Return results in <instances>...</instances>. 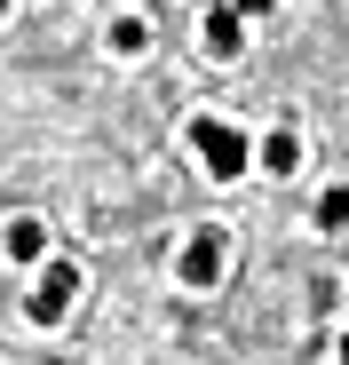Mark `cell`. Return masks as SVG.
I'll use <instances>...</instances> for the list:
<instances>
[{
    "instance_id": "6da1fadb",
    "label": "cell",
    "mask_w": 349,
    "mask_h": 365,
    "mask_svg": "<svg viewBox=\"0 0 349 365\" xmlns=\"http://www.w3.org/2000/svg\"><path fill=\"white\" fill-rule=\"evenodd\" d=\"M191 151H199V167H207L214 182H239V175L254 167V143L230 128V119H214V111H199V119H191Z\"/></svg>"
},
{
    "instance_id": "7a4b0ae2",
    "label": "cell",
    "mask_w": 349,
    "mask_h": 365,
    "mask_svg": "<svg viewBox=\"0 0 349 365\" xmlns=\"http://www.w3.org/2000/svg\"><path fill=\"white\" fill-rule=\"evenodd\" d=\"M222 262H230V230H222V222H207V230H191V238H183V255H174V278H183L191 294H207V286L222 278Z\"/></svg>"
},
{
    "instance_id": "3957f363",
    "label": "cell",
    "mask_w": 349,
    "mask_h": 365,
    "mask_svg": "<svg viewBox=\"0 0 349 365\" xmlns=\"http://www.w3.org/2000/svg\"><path fill=\"white\" fill-rule=\"evenodd\" d=\"M72 294H80V270H72V262H48V270H40V286L24 294V318H32V326H64Z\"/></svg>"
},
{
    "instance_id": "277c9868",
    "label": "cell",
    "mask_w": 349,
    "mask_h": 365,
    "mask_svg": "<svg viewBox=\"0 0 349 365\" xmlns=\"http://www.w3.org/2000/svg\"><path fill=\"white\" fill-rule=\"evenodd\" d=\"M199 40H207V56H239V48H246V16L230 9V0H214L207 24H199Z\"/></svg>"
},
{
    "instance_id": "5b68a950",
    "label": "cell",
    "mask_w": 349,
    "mask_h": 365,
    "mask_svg": "<svg viewBox=\"0 0 349 365\" xmlns=\"http://www.w3.org/2000/svg\"><path fill=\"white\" fill-rule=\"evenodd\" d=\"M0 255H9V262H48V222L40 215H16L9 230H0Z\"/></svg>"
},
{
    "instance_id": "8992f818",
    "label": "cell",
    "mask_w": 349,
    "mask_h": 365,
    "mask_svg": "<svg viewBox=\"0 0 349 365\" xmlns=\"http://www.w3.org/2000/svg\"><path fill=\"white\" fill-rule=\"evenodd\" d=\"M254 167H270V175H294V167H302V135H294V128H270V135L254 143Z\"/></svg>"
},
{
    "instance_id": "52a82bcc",
    "label": "cell",
    "mask_w": 349,
    "mask_h": 365,
    "mask_svg": "<svg viewBox=\"0 0 349 365\" xmlns=\"http://www.w3.org/2000/svg\"><path fill=\"white\" fill-rule=\"evenodd\" d=\"M151 48V24L143 16H111V56H143Z\"/></svg>"
},
{
    "instance_id": "ba28073f",
    "label": "cell",
    "mask_w": 349,
    "mask_h": 365,
    "mask_svg": "<svg viewBox=\"0 0 349 365\" xmlns=\"http://www.w3.org/2000/svg\"><path fill=\"white\" fill-rule=\"evenodd\" d=\"M318 230H349V182L318 191Z\"/></svg>"
},
{
    "instance_id": "9c48e42d",
    "label": "cell",
    "mask_w": 349,
    "mask_h": 365,
    "mask_svg": "<svg viewBox=\"0 0 349 365\" xmlns=\"http://www.w3.org/2000/svg\"><path fill=\"white\" fill-rule=\"evenodd\" d=\"M230 9H239V16H262V9H270V0H230Z\"/></svg>"
},
{
    "instance_id": "30bf717a",
    "label": "cell",
    "mask_w": 349,
    "mask_h": 365,
    "mask_svg": "<svg viewBox=\"0 0 349 365\" xmlns=\"http://www.w3.org/2000/svg\"><path fill=\"white\" fill-rule=\"evenodd\" d=\"M333 357H341V365H349V334H341V349H333Z\"/></svg>"
},
{
    "instance_id": "8fae6325",
    "label": "cell",
    "mask_w": 349,
    "mask_h": 365,
    "mask_svg": "<svg viewBox=\"0 0 349 365\" xmlns=\"http://www.w3.org/2000/svg\"><path fill=\"white\" fill-rule=\"evenodd\" d=\"M0 16H9V0H0Z\"/></svg>"
}]
</instances>
